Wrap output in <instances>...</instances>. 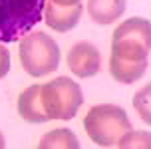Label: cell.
<instances>
[{
    "mask_svg": "<svg viewBox=\"0 0 151 149\" xmlns=\"http://www.w3.org/2000/svg\"><path fill=\"white\" fill-rule=\"evenodd\" d=\"M20 64L32 78H44L60 64L58 44L44 32H28L20 42Z\"/></svg>",
    "mask_w": 151,
    "mask_h": 149,
    "instance_id": "cell-5",
    "label": "cell"
},
{
    "mask_svg": "<svg viewBox=\"0 0 151 149\" xmlns=\"http://www.w3.org/2000/svg\"><path fill=\"white\" fill-rule=\"evenodd\" d=\"M40 99L48 121L64 119L68 121L78 113L83 104V96L80 86L70 78H56L48 83L40 86Z\"/></svg>",
    "mask_w": 151,
    "mask_h": 149,
    "instance_id": "cell-4",
    "label": "cell"
},
{
    "mask_svg": "<svg viewBox=\"0 0 151 149\" xmlns=\"http://www.w3.org/2000/svg\"><path fill=\"white\" fill-rule=\"evenodd\" d=\"M40 86L42 83H34L30 88H26L18 97V113L28 123H46L48 121L44 107H42V99H40Z\"/></svg>",
    "mask_w": 151,
    "mask_h": 149,
    "instance_id": "cell-8",
    "label": "cell"
},
{
    "mask_svg": "<svg viewBox=\"0 0 151 149\" xmlns=\"http://www.w3.org/2000/svg\"><path fill=\"white\" fill-rule=\"evenodd\" d=\"M50 4H56V6H64V8H70V6H80L82 0H46Z\"/></svg>",
    "mask_w": 151,
    "mask_h": 149,
    "instance_id": "cell-14",
    "label": "cell"
},
{
    "mask_svg": "<svg viewBox=\"0 0 151 149\" xmlns=\"http://www.w3.org/2000/svg\"><path fill=\"white\" fill-rule=\"evenodd\" d=\"M99 52L90 42H78L68 52V68L78 78H91L99 72Z\"/></svg>",
    "mask_w": 151,
    "mask_h": 149,
    "instance_id": "cell-6",
    "label": "cell"
},
{
    "mask_svg": "<svg viewBox=\"0 0 151 149\" xmlns=\"http://www.w3.org/2000/svg\"><path fill=\"white\" fill-rule=\"evenodd\" d=\"M127 0H88V12L98 24H111L125 12Z\"/></svg>",
    "mask_w": 151,
    "mask_h": 149,
    "instance_id": "cell-9",
    "label": "cell"
},
{
    "mask_svg": "<svg viewBox=\"0 0 151 149\" xmlns=\"http://www.w3.org/2000/svg\"><path fill=\"white\" fill-rule=\"evenodd\" d=\"M149 91H151V86H145L141 91H137L135 97H133V105L135 109L139 112V115L143 117L145 123L151 121V115H149Z\"/></svg>",
    "mask_w": 151,
    "mask_h": 149,
    "instance_id": "cell-12",
    "label": "cell"
},
{
    "mask_svg": "<svg viewBox=\"0 0 151 149\" xmlns=\"http://www.w3.org/2000/svg\"><path fill=\"white\" fill-rule=\"evenodd\" d=\"M80 16H82V4L80 6H56L46 2L44 4V20L56 32H70L72 28H76V24L80 22Z\"/></svg>",
    "mask_w": 151,
    "mask_h": 149,
    "instance_id": "cell-7",
    "label": "cell"
},
{
    "mask_svg": "<svg viewBox=\"0 0 151 149\" xmlns=\"http://www.w3.org/2000/svg\"><path fill=\"white\" fill-rule=\"evenodd\" d=\"M44 4L46 0H0V42L26 36L44 18Z\"/></svg>",
    "mask_w": 151,
    "mask_h": 149,
    "instance_id": "cell-2",
    "label": "cell"
},
{
    "mask_svg": "<svg viewBox=\"0 0 151 149\" xmlns=\"http://www.w3.org/2000/svg\"><path fill=\"white\" fill-rule=\"evenodd\" d=\"M151 145V135L149 131H125L121 135V139L117 141V147L121 149H131V147H139V149H149Z\"/></svg>",
    "mask_w": 151,
    "mask_h": 149,
    "instance_id": "cell-11",
    "label": "cell"
},
{
    "mask_svg": "<svg viewBox=\"0 0 151 149\" xmlns=\"http://www.w3.org/2000/svg\"><path fill=\"white\" fill-rule=\"evenodd\" d=\"M151 24L145 18H129L121 22L111 40L109 74L119 83L141 80L149 66Z\"/></svg>",
    "mask_w": 151,
    "mask_h": 149,
    "instance_id": "cell-1",
    "label": "cell"
},
{
    "mask_svg": "<svg viewBox=\"0 0 151 149\" xmlns=\"http://www.w3.org/2000/svg\"><path fill=\"white\" fill-rule=\"evenodd\" d=\"M8 70H10V52L0 46V80L8 74Z\"/></svg>",
    "mask_w": 151,
    "mask_h": 149,
    "instance_id": "cell-13",
    "label": "cell"
},
{
    "mask_svg": "<svg viewBox=\"0 0 151 149\" xmlns=\"http://www.w3.org/2000/svg\"><path fill=\"white\" fill-rule=\"evenodd\" d=\"M4 145H6V143H4V135H2V133H0V149H2V147H4Z\"/></svg>",
    "mask_w": 151,
    "mask_h": 149,
    "instance_id": "cell-15",
    "label": "cell"
},
{
    "mask_svg": "<svg viewBox=\"0 0 151 149\" xmlns=\"http://www.w3.org/2000/svg\"><path fill=\"white\" fill-rule=\"evenodd\" d=\"M40 149H80L78 137L70 129H54L42 137L38 143Z\"/></svg>",
    "mask_w": 151,
    "mask_h": 149,
    "instance_id": "cell-10",
    "label": "cell"
},
{
    "mask_svg": "<svg viewBox=\"0 0 151 149\" xmlns=\"http://www.w3.org/2000/svg\"><path fill=\"white\" fill-rule=\"evenodd\" d=\"M83 127L93 143H98L99 147H111L117 145L121 135L131 129V123L127 113L119 105L101 104L93 105L83 119Z\"/></svg>",
    "mask_w": 151,
    "mask_h": 149,
    "instance_id": "cell-3",
    "label": "cell"
}]
</instances>
